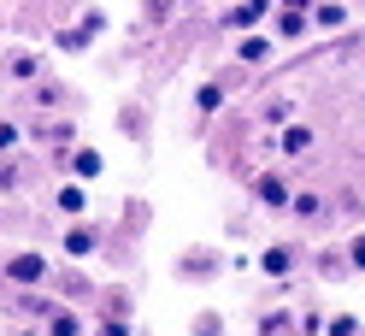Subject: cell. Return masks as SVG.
I'll list each match as a JSON object with an SVG mask.
<instances>
[{
    "mask_svg": "<svg viewBox=\"0 0 365 336\" xmlns=\"http://www.w3.org/2000/svg\"><path fill=\"white\" fill-rule=\"evenodd\" d=\"M0 272H6V283H18V289H36V283H48V272H53V265L41 260L36 248H24V254H12L6 265H0Z\"/></svg>",
    "mask_w": 365,
    "mask_h": 336,
    "instance_id": "1",
    "label": "cell"
},
{
    "mask_svg": "<svg viewBox=\"0 0 365 336\" xmlns=\"http://www.w3.org/2000/svg\"><path fill=\"white\" fill-rule=\"evenodd\" d=\"M254 195H259V207H271V213H289V200H294V189H289L283 171H259L254 177Z\"/></svg>",
    "mask_w": 365,
    "mask_h": 336,
    "instance_id": "2",
    "label": "cell"
},
{
    "mask_svg": "<svg viewBox=\"0 0 365 336\" xmlns=\"http://www.w3.org/2000/svg\"><path fill=\"white\" fill-rule=\"evenodd\" d=\"M312 30V12H301V6H283L277 18H271V36H277V41H301Z\"/></svg>",
    "mask_w": 365,
    "mask_h": 336,
    "instance_id": "3",
    "label": "cell"
},
{
    "mask_svg": "<svg viewBox=\"0 0 365 336\" xmlns=\"http://www.w3.org/2000/svg\"><path fill=\"white\" fill-rule=\"evenodd\" d=\"M65 171H71L77 183H95V177L106 171V160H101V148H71V160H65Z\"/></svg>",
    "mask_w": 365,
    "mask_h": 336,
    "instance_id": "4",
    "label": "cell"
},
{
    "mask_svg": "<svg viewBox=\"0 0 365 336\" xmlns=\"http://www.w3.org/2000/svg\"><path fill=\"white\" fill-rule=\"evenodd\" d=\"M265 12H271V0H236V6L224 12V30H254Z\"/></svg>",
    "mask_w": 365,
    "mask_h": 336,
    "instance_id": "5",
    "label": "cell"
},
{
    "mask_svg": "<svg viewBox=\"0 0 365 336\" xmlns=\"http://www.w3.org/2000/svg\"><path fill=\"white\" fill-rule=\"evenodd\" d=\"M95 248H101V230H95V224H71V230H65V254H71V260H88Z\"/></svg>",
    "mask_w": 365,
    "mask_h": 336,
    "instance_id": "6",
    "label": "cell"
},
{
    "mask_svg": "<svg viewBox=\"0 0 365 336\" xmlns=\"http://www.w3.org/2000/svg\"><path fill=\"white\" fill-rule=\"evenodd\" d=\"M259 272H265V278H289V272H294V248H289V242L265 248V254H259Z\"/></svg>",
    "mask_w": 365,
    "mask_h": 336,
    "instance_id": "7",
    "label": "cell"
},
{
    "mask_svg": "<svg viewBox=\"0 0 365 336\" xmlns=\"http://www.w3.org/2000/svg\"><path fill=\"white\" fill-rule=\"evenodd\" d=\"M348 24V6H341V0H318L312 6V30H341Z\"/></svg>",
    "mask_w": 365,
    "mask_h": 336,
    "instance_id": "8",
    "label": "cell"
},
{
    "mask_svg": "<svg viewBox=\"0 0 365 336\" xmlns=\"http://www.w3.org/2000/svg\"><path fill=\"white\" fill-rule=\"evenodd\" d=\"M307 148H312V130H307V124H289V118H283V153H307Z\"/></svg>",
    "mask_w": 365,
    "mask_h": 336,
    "instance_id": "9",
    "label": "cell"
},
{
    "mask_svg": "<svg viewBox=\"0 0 365 336\" xmlns=\"http://www.w3.org/2000/svg\"><path fill=\"white\" fill-rule=\"evenodd\" d=\"M195 106H200V112L212 118V112L224 106V83H200V88H195Z\"/></svg>",
    "mask_w": 365,
    "mask_h": 336,
    "instance_id": "10",
    "label": "cell"
},
{
    "mask_svg": "<svg viewBox=\"0 0 365 336\" xmlns=\"http://www.w3.org/2000/svg\"><path fill=\"white\" fill-rule=\"evenodd\" d=\"M53 41H59V48H65V54H83V48H88V41H95V36H88L83 24H71V30H59Z\"/></svg>",
    "mask_w": 365,
    "mask_h": 336,
    "instance_id": "11",
    "label": "cell"
},
{
    "mask_svg": "<svg viewBox=\"0 0 365 336\" xmlns=\"http://www.w3.org/2000/svg\"><path fill=\"white\" fill-rule=\"evenodd\" d=\"M265 59H271V41L265 36H247L242 41V65H265Z\"/></svg>",
    "mask_w": 365,
    "mask_h": 336,
    "instance_id": "12",
    "label": "cell"
},
{
    "mask_svg": "<svg viewBox=\"0 0 365 336\" xmlns=\"http://www.w3.org/2000/svg\"><path fill=\"white\" fill-rule=\"evenodd\" d=\"M77 330H83V325H77V312H59V307L48 312V336H77Z\"/></svg>",
    "mask_w": 365,
    "mask_h": 336,
    "instance_id": "13",
    "label": "cell"
},
{
    "mask_svg": "<svg viewBox=\"0 0 365 336\" xmlns=\"http://www.w3.org/2000/svg\"><path fill=\"white\" fill-rule=\"evenodd\" d=\"M83 207H88V195H83L77 183H65V189H59V213H71V218H77Z\"/></svg>",
    "mask_w": 365,
    "mask_h": 336,
    "instance_id": "14",
    "label": "cell"
},
{
    "mask_svg": "<svg viewBox=\"0 0 365 336\" xmlns=\"http://www.w3.org/2000/svg\"><path fill=\"white\" fill-rule=\"evenodd\" d=\"M36 71H41L36 54H12V77H18V83H36Z\"/></svg>",
    "mask_w": 365,
    "mask_h": 336,
    "instance_id": "15",
    "label": "cell"
},
{
    "mask_svg": "<svg viewBox=\"0 0 365 336\" xmlns=\"http://www.w3.org/2000/svg\"><path fill=\"white\" fill-rule=\"evenodd\" d=\"M18 312H24V319H48L53 301H48V295H24V301H18Z\"/></svg>",
    "mask_w": 365,
    "mask_h": 336,
    "instance_id": "16",
    "label": "cell"
},
{
    "mask_svg": "<svg viewBox=\"0 0 365 336\" xmlns=\"http://www.w3.org/2000/svg\"><path fill=\"white\" fill-rule=\"evenodd\" d=\"M354 330H359L354 312H336V319H324V336H354Z\"/></svg>",
    "mask_w": 365,
    "mask_h": 336,
    "instance_id": "17",
    "label": "cell"
},
{
    "mask_svg": "<svg viewBox=\"0 0 365 336\" xmlns=\"http://www.w3.org/2000/svg\"><path fill=\"white\" fill-rule=\"evenodd\" d=\"M289 213H294V218H318L324 207H318V195H294V200H289Z\"/></svg>",
    "mask_w": 365,
    "mask_h": 336,
    "instance_id": "18",
    "label": "cell"
},
{
    "mask_svg": "<svg viewBox=\"0 0 365 336\" xmlns=\"http://www.w3.org/2000/svg\"><path fill=\"white\" fill-rule=\"evenodd\" d=\"M348 272H365V230L348 242Z\"/></svg>",
    "mask_w": 365,
    "mask_h": 336,
    "instance_id": "19",
    "label": "cell"
},
{
    "mask_svg": "<svg viewBox=\"0 0 365 336\" xmlns=\"http://www.w3.org/2000/svg\"><path fill=\"white\" fill-rule=\"evenodd\" d=\"M218 330H224L218 312H200V319H195V336H218Z\"/></svg>",
    "mask_w": 365,
    "mask_h": 336,
    "instance_id": "20",
    "label": "cell"
},
{
    "mask_svg": "<svg viewBox=\"0 0 365 336\" xmlns=\"http://www.w3.org/2000/svg\"><path fill=\"white\" fill-rule=\"evenodd\" d=\"M12 148H18V124L0 118V153H12Z\"/></svg>",
    "mask_w": 365,
    "mask_h": 336,
    "instance_id": "21",
    "label": "cell"
},
{
    "mask_svg": "<svg viewBox=\"0 0 365 336\" xmlns=\"http://www.w3.org/2000/svg\"><path fill=\"white\" fill-rule=\"evenodd\" d=\"M101 336H124V325H106V330H101Z\"/></svg>",
    "mask_w": 365,
    "mask_h": 336,
    "instance_id": "22",
    "label": "cell"
},
{
    "mask_svg": "<svg viewBox=\"0 0 365 336\" xmlns=\"http://www.w3.org/2000/svg\"><path fill=\"white\" fill-rule=\"evenodd\" d=\"M24 336H36V330H24Z\"/></svg>",
    "mask_w": 365,
    "mask_h": 336,
    "instance_id": "23",
    "label": "cell"
}]
</instances>
